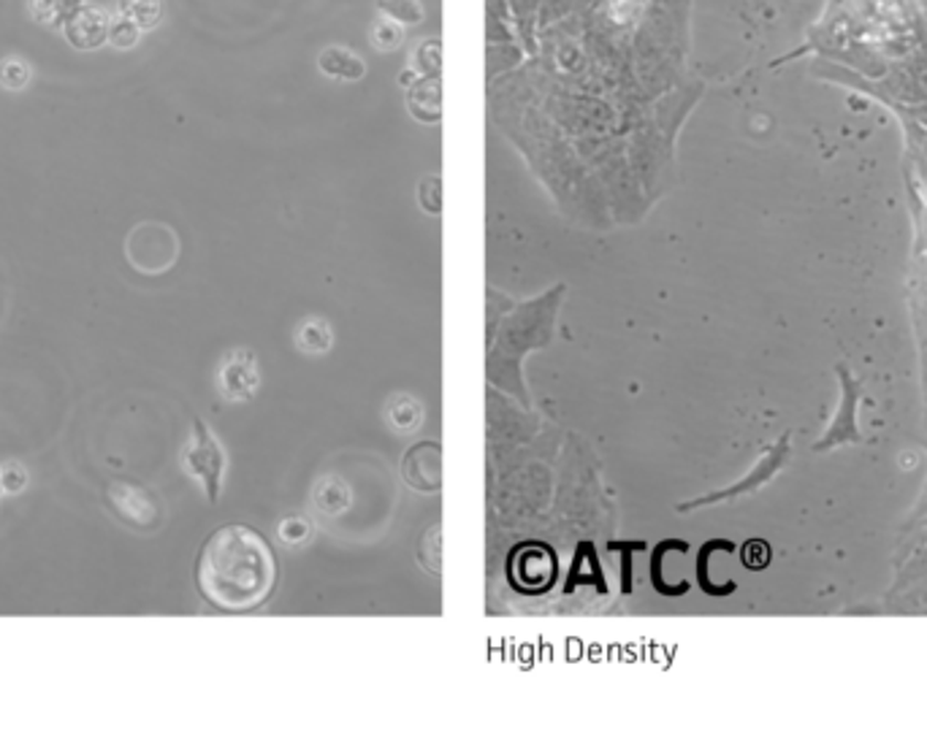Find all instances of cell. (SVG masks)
<instances>
[{
    "instance_id": "23",
    "label": "cell",
    "mask_w": 927,
    "mask_h": 739,
    "mask_svg": "<svg viewBox=\"0 0 927 739\" xmlns=\"http://www.w3.org/2000/svg\"><path fill=\"white\" fill-rule=\"evenodd\" d=\"M415 57L423 60V63H426L423 68H426L432 76H436V71H440V63H442L440 44H436V41H426V44L415 52Z\"/></svg>"
},
{
    "instance_id": "11",
    "label": "cell",
    "mask_w": 927,
    "mask_h": 739,
    "mask_svg": "<svg viewBox=\"0 0 927 739\" xmlns=\"http://www.w3.org/2000/svg\"><path fill=\"white\" fill-rule=\"evenodd\" d=\"M410 112L423 123H436L442 117V87L440 80H421L410 89Z\"/></svg>"
},
{
    "instance_id": "16",
    "label": "cell",
    "mask_w": 927,
    "mask_h": 739,
    "mask_svg": "<svg viewBox=\"0 0 927 739\" xmlns=\"http://www.w3.org/2000/svg\"><path fill=\"white\" fill-rule=\"evenodd\" d=\"M334 341V334L331 328H328L326 320H307L302 328H298V345H302V350L307 352H326L328 347H331Z\"/></svg>"
},
{
    "instance_id": "19",
    "label": "cell",
    "mask_w": 927,
    "mask_h": 739,
    "mask_svg": "<svg viewBox=\"0 0 927 739\" xmlns=\"http://www.w3.org/2000/svg\"><path fill=\"white\" fill-rule=\"evenodd\" d=\"M421 420H423V412H421V407L415 404V401L407 399V395H402V399L393 401V407H391V423L397 425V429L410 431V429H415V425L421 423Z\"/></svg>"
},
{
    "instance_id": "4",
    "label": "cell",
    "mask_w": 927,
    "mask_h": 739,
    "mask_svg": "<svg viewBox=\"0 0 927 739\" xmlns=\"http://www.w3.org/2000/svg\"><path fill=\"white\" fill-rule=\"evenodd\" d=\"M179 239L164 222H141L125 239V257L141 274H164L177 263Z\"/></svg>"
},
{
    "instance_id": "22",
    "label": "cell",
    "mask_w": 927,
    "mask_h": 739,
    "mask_svg": "<svg viewBox=\"0 0 927 739\" xmlns=\"http://www.w3.org/2000/svg\"><path fill=\"white\" fill-rule=\"evenodd\" d=\"M309 534H313V528H309L307 520H302V518H285L283 522H280V539L288 545H302Z\"/></svg>"
},
{
    "instance_id": "9",
    "label": "cell",
    "mask_w": 927,
    "mask_h": 739,
    "mask_svg": "<svg viewBox=\"0 0 927 739\" xmlns=\"http://www.w3.org/2000/svg\"><path fill=\"white\" fill-rule=\"evenodd\" d=\"M783 455H787V439H783L781 442V447H776L773 453L768 455V458L762 461V464H759L757 468H754V472L749 474V477L744 479V483H738V485H733V488H727V490H719V493H710V496H703V498H695V502H686V504H681V513H689V509H695V507H703V504H714V502H725V498H729V496H738V493H744V490H751L754 485H759V483H765V479H770V474L776 472V468H779V464L783 461Z\"/></svg>"
},
{
    "instance_id": "14",
    "label": "cell",
    "mask_w": 927,
    "mask_h": 739,
    "mask_svg": "<svg viewBox=\"0 0 927 739\" xmlns=\"http://www.w3.org/2000/svg\"><path fill=\"white\" fill-rule=\"evenodd\" d=\"M369 41L377 52H397L404 44V25L388 20V17H377L369 28Z\"/></svg>"
},
{
    "instance_id": "13",
    "label": "cell",
    "mask_w": 927,
    "mask_h": 739,
    "mask_svg": "<svg viewBox=\"0 0 927 739\" xmlns=\"http://www.w3.org/2000/svg\"><path fill=\"white\" fill-rule=\"evenodd\" d=\"M33 65L22 55L0 57V89L6 93H25L33 84Z\"/></svg>"
},
{
    "instance_id": "5",
    "label": "cell",
    "mask_w": 927,
    "mask_h": 739,
    "mask_svg": "<svg viewBox=\"0 0 927 739\" xmlns=\"http://www.w3.org/2000/svg\"><path fill=\"white\" fill-rule=\"evenodd\" d=\"M109 28L112 11L98 3H85L65 20L60 33L74 52H98L109 46Z\"/></svg>"
},
{
    "instance_id": "10",
    "label": "cell",
    "mask_w": 927,
    "mask_h": 739,
    "mask_svg": "<svg viewBox=\"0 0 927 739\" xmlns=\"http://www.w3.org/2000/svg\"><path fill=\"white\" fill-rule=\"evenodd\" d=\"M115 14L134 22L141 33H152L166 20V0H117Z\"/></svg>"
},
{
    "instance_id": "6",
    "label": "cell",
    "mask_w": 927,
    "mask_h": 739,
    "mask_svg": "<svg viewBox=\"0 0 927 739\" xmlns=\"http://www.w3.org/2000/svg\"><path fill=\"white\" fill-rule=\"evenodd\" d=\"M259 363L250 350H233L218 371L220 393L225 401H250L259 390Z\"/></svg>"
},
{
    "instance_id": "18",
    "label": "cell",
    "mask_w": 927,
    "mask_h": 739,
    "mask_svg": "<svg viewBox=\"0 0 927 739\" xmlns=\"http://www.w3.org/2000/svg\"><path fill=\"white\" fill-rule=\"evenodd\" d=\"M0 483H3L6 496H20L30 483L28 468L20 461H6V464H0Z\"/></svg>"
},
{
    "instance_id": "2",
    "label": "cell",
    "mask_w": 927,
    "mask_h": 739,
    "mask_svg": "<svg viewBox=\"0 0 927 739\" xmlns=\"http://www.w3.org/2000/svg\"><path fill=\"white\" fill-rule=\"evenodd\" d=\"M109 513L136 534H155L166 522V504L152 485L136 477H112L104 488Z\"/></svg>"
},
{
    "instance_id": "12",
    "label": "cell",
    "mask_w": 927,
    "mask_h": 739,
    "mask_svg": "<svg viewBox=\"0 0 927 739\" xmlns=\"http://www.w3.org/2000/svg\"><path fill=\"white\" fill-rule=\"evenodd\" d=\"M82 6H85V0H28V14L39 25L60 30L65 25V20L76 9H82Z\"/></svg>"
},
{
    "instance_id": "1",
    "label": "cell",
    "mask_w": 927,
    "mask_h": 739,
    "mask_svg": "<svg viewBox=\"0 0 927 739\" xmlns=\"http://www.w3.org/2000/svg\"><path fill=\"white\" fill-rule=\"evenodd\" d=\"M196 585L203 602L220 612L259 610L277 585V558L272 545L244 522L218 528L199 552Z\"/></svg>"
},
{
    "instance_id": "21",
    "label": "cell",
    "mask_w": 927,
    "mask_h": 739,
    "mask_svg": "<svg viewBox=\"0 0 927 739\" xmlns=\"http://www.w3.org/2000/svg\"><path fill=\"white\" fill-rule=\"evenodd\" d=\"M740 558L749 569H765L770 563V548L762 542V539H751V542L744 545L740 550Z\"/></svg>"
},
{
    "instance_id": "7",
    "label": "cell",
    "mask_w": 927,
    "mask_h": 739,
    "mask_svg": "<svg viewBox=\"0 0 927 739\" xmlns=\"http://www.w3.org/2000/svg\"><path fill=\"white\" fill-rule=\"evenodd\" d=\"M404 479L415 490H440L442 488V447L436 442H423L407 453Z\"/></svg>"
},
{
    "instance_id": "17",
    "label": "cell",
    "mask_w": 927,
    "mask_h": 739,
    "mask_svg": "<svg viewBox=\"0 0 927 739\" xmlns=\"http://www.w3.org/2000/svg\"><path fill=\"white\" fill-rule=\"evenodd\" d=\"M141 41V30L130 20L119 17L112 11V28H109V46L115 52H130L136 50Z\"/></svg>"
},
{
    "instance_id": "24",
    "label": "cell",
    "mask_w": 927,
    "mask_h": 739,
    "mask_svg": "<svg viewBox=\"0 0 927 739\" xmlns=\"http://www.w3.org/2000/svg\"><path fill=\"white\" fill-rule=\"evenodd\" d=\"M3 496H6V493H3V483H0V498H3Z\"/></svg>"
},
{
    "instance_id": "3",
    "label": "cell",
    "mask_w": 927,
    "mask_h": 739,
    "mask_svg": "<svg viewBox=\"0 0 927 739\" xmlns=\"http://www.w3.org/2000/svg\"><path fill=\"white\" fill-rule=\"evenodd\" d=\"M179 461H182L185 474L201 485V490L207 493L209 502H218L225 483L229 458H225V450L223 444H220V439L212 434V429H209L203 420H193V431H190V439L185 442Z\"/></svg>"
},
{
    "instance_id": "15",
    "label": "cell",
    "mask_w": 927,
    "mask_h": 739,
    "mask_svg": "<svg viewBox=\"0 0 927 739\" xmlns=\"http://www.w3.org/2000/svg\"><path fill=\"white\" fill-rule=\"evenodd\" d=\"M380 17L399 22V25L412 28L423 22V6L421 0H380Z\"/></svg>"
},
{
    "instance_id": "20",
    "label": "cell",
    "mask_w": 927,
    "mask_h": 739,
    "mask_svg": "<svg viewBox=\"0 0 927 739\" xmlns=\"http://www.w3.org/2000/svg\"><path fill=\"white\" fill-rule=\"evenodd\" d=\"M442 182L436 177H429L423 179L421 184H418V201H421V207L426 209L429 214H436L442 209Z\"/></svg>"
},
{
    "instance_id": "8",
    "label": "cell",
    "mask_w": 927,
    "mask_h": 739,
    "mask_svg": "<svg viewBox=\"0 0 927 739\" xmlns=\"http://www.w3.org/2000/svg\"><path fill=\"white\" fill-rule=\"evenodd\" d=\"M318 68L323 76L334 82H358L367 74V63L358 52L348 50V46H326V50L318 55Z\"/></svg>"
}]
</instances>
